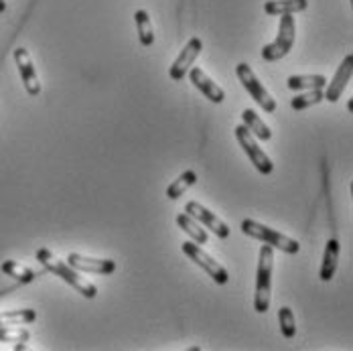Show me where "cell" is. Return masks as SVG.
Listing matches in <instances>:
<instances>
[{
    "mask_svg": "<svg viewBox=\"0 0 353 351\" xmlns=\"http://www.w3.org/2000/svg\"><path fill=\"white\" fill-rule=\"evenodd\" d=\"M352 73H353V55L350 53V55L341 61L339 70L335 71V75H333L331 83L327 81V86H325L327 90L323 92V100H327V102L335 104V102L341 98V94L345 92L347 83H350V79H352Z\"/></svg>",
    "mask_w": 353,
    "mask_h": 351,
    "instance_id": "obj_10",
    "label": "cell"
},
{
    "mask_svg": "<svg viewBox=\"0 0 353 351\" xmlns=\"http://www.w3.org/2000/svg\"><path fill=\"white\" fill-rule=\"evenodd\" d=\"M242 118H244V126H246L248 130H250L258 141H270V139H272V130L268 128V124H266L254 110L246 108V110L242 112Z\"/></svg>",
    "mask_w": 353,
    "mask_h": 351,
    "instance_id": "obj_17",
    "label": "cell"
},
{
    "mask_svg": "<svg viewBox=\"0 0 353 351\" xmlns=\"http://www.w3.org/2000/svg\"><path fill=\"white\" fill-rule=\"evenodd\" d=\"M307 6H309V0H268V2H264L266 14H272V17L303 12V10H307Z\"/></svg>",
    "mask_w": 353,
    "mask_h": 351,
    "instance_id": "obj_15",
    "label": "cell"
},
{
    "mask_svg": "<svg viewBox=\"0 0 353 351\" xmlns=\"http://www.w3.org/2000/svg\"><path fill=\"white\" fill-rule=\"evenodd\" d=\"M68 264L73 266L79 272H92V274H112L116 272V262L110 258H90V256H81V254H70L68 256Z\"/></svg>",
    "mask_w": 353,
    "mask_h": 351,
    "instance_id": "obj_12",
    "label": "cell"
},
{
    "mask_svg": "<svg viewBox=\"0 0 353 351\" xmlns=\"http://www.w3.org/2000/svg\"><path fill=\"white\" fill-rule=\"evenodd\" d=\"M176 225L195 242V244H208L210 242V236L208 232L201 228V223H197L189 213H179L176 215Z\"/></svg>",
    "mask_w": 353,
    "mask_h": 351,
    "instance_id": "obj_16",
    "label": "cell"
},
{
    "mask_svg": "<svg viewBox=\"0 0 353 351\" xmlns=\"http://www.w3.org/2000/svg\"><path fill=\"white\" fill-rule=\"evenodd\" d=\"M197 183V173L195 171H185V173H181V175L176 177L175 181L167 187V197L169 199H179L185 191H189L193 185Z\"/></svg>",
    "mask_w": 353,
    "mask_h": 351,
    "instance_id": "obj_20",
    "label": "cell"
},
{
    "mask_svg": "<svg viewBox=\"0 0 353 351\" xmlns=\"http://www.w3.org/2000/svg\"><path fill=\"white\" fill-rule=\"evenodd\" d=\"M319 102H323V90H311L307 94H299L290 100V106L292 110L301 112V110H307L311 106H317Z\"/></svg>",
    "mask_w": 353,
    "mask_h": 351,
    "instance_id": "obj_24",
    "label": "cell"
},
{
    "mask_svg": "<svg viewBox=\"0 0 353 351\" xmlns=\"http://www.w3.org/2000/svg\"><path fill=\"white\" fill-rule=\"evenodd\" d=\"M236 73H238V79L242 81L244 90L254 98V102L260 106L262 110H266L268 114H272V112L276 110V100H274V98L270 96V92L260 83V79L256 77V73L252 71V68H250L248 63H238Z\"/></svg>",
    "mask_w": 353,
    "mask_h": 351,
    "instance_id": "obj_6",
    "label": "cell"
},
{
    "mask_svg": "<svg viewBox=\"0 0 353 351\" xmlns=\"http://www.w3.org/2000/svg\"><path fill=\"white\" fill-rule=\"evenodd\" d=\"M37 260L49 270V272H53L55 277H59L63 282H68L70 286H73L81 297H85V299H96L98 297V288H96V284H92V282L88 281V279H83V274L79 272V270H75L73 266H70L68 262H63L61 258H57L51 250H47V248H39L37 250Z\"/></svg>",
    "mask_w": 353,
    "mask_h": 351,
    "instance_id": "obj_1",
    "label": "cell"
},
{
    "mask_svg": "<svg viewBox=\"0 0 353 351\" xmlns=\"http://www.w3.org/2000/svg\"><path fill=\"white\" fill-rule=\"evenodd\" d=\"M134 23H137V31H139V39L144 47H152L154 43V31H152V23L146 10H137L134 12Z\"/></svg>",
    "mask_w": 353,
    "mask_h": 351,
    "instance_id": "obj_21",
    "label": "cell"
},
{
    "mask_svg": "<svg viewBox=\"0 0 353 351\" xmlns=\"http://www.w3.org/2000/svg\"><path fill=\"white\" fill-rule=\"evenodd\" d=\"M185 213H189L195 221H199L201 225H205L208 230H212L217 238H221V240L230 238V228H228V223L221 221L213 211H210L208 208H203L201 203L189 201V203L185 205Z\"/></svg>",
    "mask_w": 353,
    "mask_h": 351,
    "instance_id": "obj_9",
    "label": "cell"
},
{
    "mask_svg": "<svg viewBox=\"0 0 353 351\" xmlns=\"http://www.w3.org/2000/svg\"><path fill=\"white\" fill-rule=\"evenodd\" d=\"M29 339H31L29 329L14 327V325L0 327V343H27Z\"/></svg>",
    "mask_w": 353,
    "mask_h": 351,
    "instance_id": "obj_23",
    "label": "cell"
},
{
    "mask_svg": "<svg viewBox=\"0 0 353 351\" xmlns=\"http://www.w3.org/2000/svg\"><path fill=\"white\" fill-rule=\"evenodd\" d=\"M201 51H203V43H201V39H199V37L189 39V43L183 47V51L179 53V57L173 61V66H171V70H169L171 79H173V81H181V79H185L187 71L193 68V63H195V59L201 55Z\"/></svg>",
    "mask_w": 353,
    "mask_h": 351,
    "instance_id": "obj_8",
    "label": "cell"
},
{
    "mask_svg": "<svg viewBox=\"0 0 353 351\" xmlns=\"http://www.w3.org/2000/svg\"><path fill=\"white\" fill-rule=\"evenodd\" d=\"M279 323H281V333L286 339H292L296 335V321L290 307H281L279 309Z\"/></svg>",
    "mask_w": 353,
    "mask_h": 351,
    "instance_id": "obj_25",
    "label": "cell"
},
{
    "mask_svg": "<svg viewBox=\"0 0 353 351\" xmlns=\"http://www.w3.org/2000/svg\"><path fill=\"white\" fill-rule=\"evenodd\" d=\"M294 37H296V23L292 14H281V25H279V37L270 43L262 47V59L264 61H279L286 57L294 45Z\"/></svg>",
    "mask_w": 353,
    "mask_h": 351,
    "instance_id": "obj_4",
    "label": "cell"
},
{
    "mask_svg": "<svg viewBox=\"0 0 353 351\" xmlns=\"http://www.w3.org/2000/svg\"><path fill=\"white\" fill-rule=\"evenodd\" d=\"M234 134H236V141L240 142V146L244 148V152L248 154V159L252 161V165L258 169V173H262V175H270V173L274 171V165H272L270 157L260 148L258 139L248 130L244 124L236 126Z\"/></svg>",
    "mask_w": 353,
    "mask_h": 351,
    "instance_id": "obj_5",
    "label": "cell"
},
{
    "mask_svg": "<svg viewBox=\"0 0 353 351\" xmlns=\"http://www.w3.org/2000/svg\"><path fill=\"white\" fill-rule=\"evenodd\" d=\"M14 61H17V68H19V73L23 77V83H25V90L29 92V96H39L41 94V81H39V75H37L29 51L25 47H17L14 49Z\"/></svg>",
    "mask_w": 353,
    "mask_h": 351,
    "instance_id": "obj_11",
    "label": "cell"
},
{
    "mask_svg": "<svg viewBox=\"0 0 353 351\" xmlns=\"http://www.w3.org/2000/svg\"><path fill=\"white\" fill-rule=\"evenodd\" d=\"M337 262H339V242L335 238H331L325 246V254H323V264H321V272L319 279L323 282H329L335 277L337 270Z\"/></svg>",
    "mask_w": 353,
    "mask_h": 351,
    "instance_id": "obj_14",
    "label": "cell"
},
{
    "mask_svg": "<svg viewBox=\"0 0 353 351\" xmlns=\"http://www.w3.org/2000/svg\"><path fill=\"white\" fill-rule=\"evenodd\" d=\"M288 90L292 92H303V90H323L327 86L325 75H290L286 79Z\"/></svg>",
    "mask_w": 353,
    "mask_h": 351,
    "instance_id": "obj_18",
    "label": "cell"
},
{
    "mask_svg": "<svg viewBox=\"0 0 353 351\" xmlns=\"http://www.w3.org/2000/svg\"><path fill=\"white\" fill-rule=\"evenodd\" d=\"M2 272L10 279H14L17 282H23V284H31L37 279L35 270H31L29 266H23L14 260H6L2 262Z\"/></svg>",
    "mask_w": 353,
    "mask_h": 351,
    "instance_id": "obj_19",
    "label": "cell"
},
{
    "mask_svg": "<svg viewBox=\"0 0 353 351\" xmlns=\"http://www.w3.org/2000/svg\"><path fill=\"white\" fill-rule=\"evenodd\" d=\"M4 10H6V2H4V0H0V14H2Z\"/></svg>",
    "mask_w": 353,
    "mask_h": 351,
    "instance_id": "obj_26",
    "label": "cell"
},
{
    "mask_svg": "<svg viewBox=\"0 0 353 351\" xmlns=\"http://www.w3.org/2000/svg\"><path fill=\"white\" fill-rule=\"evenodd\" d=\"M37 319V311L33 309H19V311H4L0 313V327L8 325H27Z\"/></svg>",
    "mask_w": 353,
    "mask_h": 351,
    "instance_id": "obj_22",
    "label": "cell"
},
{
    "mask_svg": "<svg viewBox=\"0 0 353 351\" xmlns=\"http://www.w3.org/2000/svg\"><path fill=\"white\" fill-rule=\"evenodd\" d=\"M181 250H183V254L189 256L197 266H201V268L212 277L213 282H217V284H228V281H230V272H228L213 256H210V254L201 248V244L183 242V244H181Z\"/></svg>",
    "mask_w": 353,
    "mask_h": 351,
    "instance_id": "obj_7",
    "label": "cell"
},
{
    "mask_svg": "<svg viewBox=\"0 0 353 351\" xmlns=\"http://www.w3.org/2000/svg\"><path fill=\"white\" fill-rule=\"evenodd\" d=\"M272 268H274V248L270 244H264L260 248L258 274H256V294H254V311L256 313H268V309H270Z\"/></svg>",
    "mask_w": 353,
    "mask_h": 351,
    "instance_id": "obj_2",
    "label": "cell"
},
{
    "mask_svg": "<svg viewBox=\"0 0 353 351\" xmlns=\"http://www.w3.org/2000/svg\"><path fill=\"white\" fill-rule=\"evenodd\" d=\"M187 73H189L191 83H193L203 96H208V100H212L213 104H221V102L225 100V92H223V90H221V88H219V86H217L201 68H191Z\"/></svg>",
    "mask_w": 353,
    "mask_h": 351,
    "instance_id": "obj_13",
    "label": "cell"
},
{
    "mask_svg": "<svg viewBox=\"0 0 353 351\" xmlns=\"http://www.w3.org/2000/svg\"><path fill=\"white\" fill-rule=\"evenodd\" d=\"M242 232L246 236H250V238L260 240L264 244H270L272 248H279V250H283L286 254H299L301 252V244L296 240L284 236V234L268 228V225H264V223H258L254 219H244L242 221Z\"/></svg>",
    "mask_w": 353,
    "mask_h": 351,
    "instance_id": "obj_3",
    "label": "cell"
}]
</instances>
